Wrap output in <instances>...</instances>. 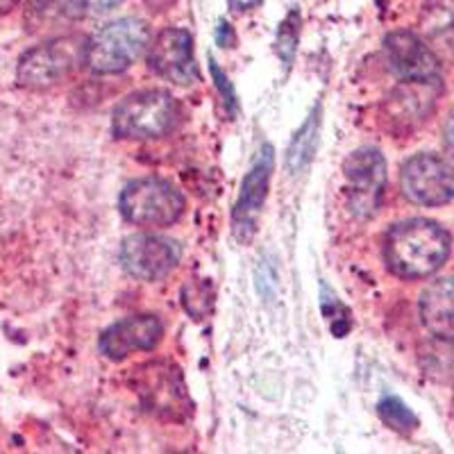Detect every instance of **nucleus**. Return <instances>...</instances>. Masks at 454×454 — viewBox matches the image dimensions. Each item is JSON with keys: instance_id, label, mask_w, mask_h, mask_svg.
Returning <instances> with one entry per match:
<instances>
[{"instance_id": "obj_1", "label": "nucleus", "mask_w": 454, "mask_h": 454, "mask_svg": "<svg viewBox=\"0 0 454 454\" xmlns=\"http://www.w3.org/2000/svg\"><path fill=\"white\" fill-rule=\"evenodd\" d=\"M452 239L439 223L409 218L388 230L384 239V263L395 278L423 279L448 262Z\"/></svg>"}, {"instance_id": "obj_2", "label": "nucleus", "mask_w": 454, "mask_h": 454, "mask_svg": "<svg viewBox=\"0 0 454 454\" xmlns=\"http://www.w3.org/2000/svg\"><path fill=\"white\" fill-rule=\"evenodd\" d=\"M180 123V105L164 89H144L125 96L112 112L116 139L150 141L170 135Z\"/></svg>"}, {"instance_id": "obj_3", "label": "nucleus", "mask_w": 454, "mask_h": 454, "mask_svg": "<svg viewBox=\"0 0 454 454\" xmlns=\"http://www.w3.org/2000/svg\"><path fill=\"white\" fill-rule=\"evenodd\" d=\"M150 48L148 23L128 16L100 27L87 39L84 67L96 75H119Z\"/></svg>"}, {"instance_id": "obj_4", "label": "nucleus", "mask_w": 454, "mask_h": 454, "mask_svg": "<svg viewBox=\"0 0 454 454\" xmlns=\"http://www.w3.org/2000/svg\"><path fill=\"white\" fill-rule=\"evenodd\" d=\"M84 52L87 39L82 36H57L32 46L19 59L16 82L30 91H46L64 82L80 64H84Z\"/></svg>"}, {"instance_id": "obj_5", "label": "nucleus", "mask_w": 454, "mask_h": 454, "mask_svg": "<svg viewBox=\"0 0 454 454\" xmlns=\"http://www.w3.org/2000/svg\"><path fill=\"white\" fill-rule=\"evenodd\" d=\"M186 209V200L177 186L161 177H141L125 184L119 196V212L129 225L170 227Z\"/></svg>"}, {"instance_id": "obj_6", "label": "nucleus", "mask_w": 454, "mask_h": 454, "mask_svg": "<svg viewBox=\"0 0 454 454\" xmlns=\"http://www.w3.org/2000/svg\"><path fill=\"white\" fill-rule=\"evenodd\" d=\"M441 93H443L441 78L400 80V84L388 93L380 109L384 128L395 137L413 135L429 121Z\"/></svg>"}, {"instance_id": "obj_7", "label": "nucleus", "mask_w": 454, "mask_h": 454, "mask_svg": "<svg viewBox=\"0 0 454 454\" xmlns=\"http://www.w3.org/2000/svg\"><path fill=\"white\" fill-rule=\"evenodd\" d=\"M403 196L420 207H441L454 200V164L436 153H420L400 170Z\"/></svg>"}, {"instance_id": "obj_8", "label": "nucleus", "mask_w": 454, "mask_h": 454, "mask_svg": "<svg viewBox=\"0 0 454 454\" xmlns=\"http://www.w3.org/2000/svg\"><path fill=\"white\" fill-rule=\"evenodd\" d=\"M348 180V207L356 218H372L387 192V160L382 150L359 148L343 164Z\"/></svg>"}, {"instance_id": "obj_9", "label": "nucleus", "mask_w": 454, "mask_h": 454, "mask_svg": "<svg viewBox=\"0 0 454 454\" xmlns=\"http://www.w3.org/2000/svg\"><path fill=\"white\" fill-rule=\"evenodd\" d=\"M121 266L141 282H160L180 266L182 246L160 234H132L121 243Z\"/></svg>"}, {"instance_id": "obj_10", "label": "nucleus", "mask_w": 454, "mask_h": 454, "mask_svg": "<svg viewBox=\"0 0 454 454\" xmlns=\"http://www.w3.org/2000/svg\"><path fill=\"white\" fill-rule=\"evenodd\" d=\"M275 150L270 144H263L257 153L253 168L246 173L241 182V193L237 198L232 212V232L237 241L248 243L257 232V218L262 212L263 200L269 196L270 177H273Z\"/></svg>"}, {"instance_id": "obj_11", "label": "nucleus", "mask_w": 454, "mask_h": 454, "mask_svg": "<svg viewBox=\"0 0 454 454\" xmlns=\"http://www.w3.org/2000/svg\"><path fill=\"white\" fill-rule=\"evenodd\" d=\"M148 67L161 80L189 87L198 80V64L193 55V36L182 27H166L148 48Z\"/></svg>"}, {"instance_id": "obj_12", "label": "nucleus", "mask_w": 454, "mask_h": 454, "mask_svg": "<svg viewBox=\"0 0 454 454\" xmlns=\"http://www.w3.org/2000/svg\"><path fill=\"white\" fill-rule=\"evenodd\" d=\"M164 339V323L155 314L128 316L100 334L98 350L109 362H123L135 352L155 350Z\"/></svg>"}, {"instance_id": "obj_13", "label": "nucleus", "mask_w": 454, "mask_h": 454, "mask_svg": "<svg viewBox=\"0 0 454 454\" xmlns=\"http://www.w3.org/2000/svg\"><path fill=\"white\" fill-rule=\"evenodd\" d=\"M388 68L400 80L441 78V59L423 36L409 30H397L384 39Z\"/></svg>"}, {"instance_id": "obj_14", "label": "nucleus", "mask_w": 454, "mask_h": 454, "mask_svg": "<svg viewBox=\"0 0 454 454\" xmlns=\"http://www.w3.org/2000/svg\"><path fill=\"white\" fill-rule=\"evenodd\" d=\"M139 395L148 411L173 419V413L186 411V387L177 368L168 364H148L141 368Z\"/></svg>"}, {"instance_id": "obj_15", "label": "nucleus", "mask_w": 454, "mask_h": 454, "mask_svg": "<svg viewBox=\"0 0 454 454\" xmlns=\"http://www.w3.org/2000/svg\"><path fill=\"white\" fill-rule=\"evenodd\" d=\"M419 314L423 327L434 339L454 343V278L429 284L420 295Z\"/></svg>"}, {"instance_id": "obj_16", "label": "nucleus", "mask_w": 454, "mask_h": 454, "mask_svg": "<svg viewBox=\"0 0 454 454\" xmlns=\"http://www.w3.org/2000/svg\"><path fill=\"white\" fill-rule=\"evenodd\" d=\"M423 39L439 59H454V0H436L420 19Z\"/></svg>"}, {"instance_id": "obj_17", "label": "nucleus", "mask_w": 454, "mask_h": 454, "mask_svg": "<svg viewBox=\"0 0 454 454\" xmlns=\"http://www.w3.org/2000/svg\"><path fill=\"white\" fill-rule=\"evenodd\" d=\"M320 128V103H316V109L309 114V119L300 125V129L291 139L289 150H286V170L291 176H298L314 160L316 139H318Z\"/></svg>"}, {"instance_id": "obj_18", "label": "nucleus", "mask_w": 454, "mask_h": 454, "mask_svg": "<svg viewBox=\"0 0 454 454\" xmlns=\"http://www.w3.org/2000/svg\"><path fill=\"white\" fill-rule=\"evenodd\" d=\"M377 413H380L382 423L397 434H411L419 427V416L395 395L382 397L377 404Z\"/></svg>"}, {"instance_id": "obj_19", "label": "nucleus", "mask_w": 454, "mask_h": 454, "mask_svg": "<svg viewBox=\"0 0 454 454\" xmlns=\"http://www.w3.org/2000/svg\"><path fill=\"white\" fill-rule=\"evenodd\" d=\"M300 23H302L300 21V12L291 10L289 14L284 16V21L278 27V35H275V52L282 59L286 71L294 67L295 51H298L300 42Z\"/></svg>"}, {"instance_id": "obj_20", "label": "nucleus", "mask_w": 454, "mask_h": 454, "mask_svg": "<svg viewBox=\"0 0 454 454\" xmlns=\"http://www.w3.org/2000/svg\"><path fill=\"white\" fill-rule=\"evenodd\" d=\"M123 0H64V14L71 19H91L116 10Z\"/></svg>"}, {"instance_id": "obj_21", "label": "nucleus", "mask_w": 454, "mask_h": 454, "mask_svg": "<svg viewBox=\"0 0 454 454\" xmlns=\"http://www.w3.org/2000/svg\"><path fill=\"white\" fill-rule=\"evenodd\" d=\"M320 300H323V309L325 311V316L330 318V330L334 332L336 336H343L348 330H350V320H348V309L343 305H340L339 300L334 298V294L330 295V291H327V286L323 284V294H320Z\"/></svg>"}, {"instance_id": "obj_22", "label": "nucleus", "mask_w": 454, "mask_h": 454, "mask_svg": "<svg viewBox=\"0 0 454 454\" xmlns=\"http://www.w3.org/2000/svg\"><path fill=\"white\" fill-rule=\"evenodd\" d=\"M209 73H212V78H214V84H216L218 93L223 96V103H225L227 112L237 114L239 109V103H237V91H234L232 82H230V78L225 75V71H223L221 67L216 64V59L214 57H209Z\"/></svg>"}, {"instance_id": "obj_23", "label": "nucleus", "mask_w": 454, "mask_h": 454, "mask_svg": "<svg viewBox=\"0 0 454 454\" xmlns=\"http://www.w3.org/2000/svg\"><path fill=\"white\" fill-rule=\"evenodd\" d=\"M443 141H445V148H448V153L452 155V160H454V112H452V116L448 119V123H445Z\"/></svg>"}, {"instance_id": "obj_24", "label": "nucleus", "mask_w": 454, "mask_h": 454, "mask_svg": "<svg viewBox=\"0 0 454 454\" xmlns=\"http://www.w3.org/2000/svg\"><path fill=\"white\" fill-rule=\"evenodd\" d=\"M177 0H144V5L148 7L150 12H155V14H161V12H168L170 7L176 5Z\"/></svg>"}, {"instance_id": "obj_25", "label": "nucleus", "mask_w": 454, "mask_h": 454, "mask_svg": "<svg viewBox=\"0 0 454 454\" xmlns=\"http://www.w3.org/2000/svg\"><path fill=\"white\" fill-rule=\"evenodd\" d=\"M262 0H230V10L232 12H248L254 10Z\"/></svg>"}, {"instance_id": "obj_26", "label": "nucleus", "mask_w": 454, "mask_h": 454, "mask_svg": "<svg viewBox=\"0 0 454 454\" xmlns=\"http://www.w3.org/2000/svg\"><path fill=\"white\" fill-rule=\"evenodd\" d=\"M16 3H19V0H0V14H7V12L14 10Z\"/></svg>"}]
</instances>
